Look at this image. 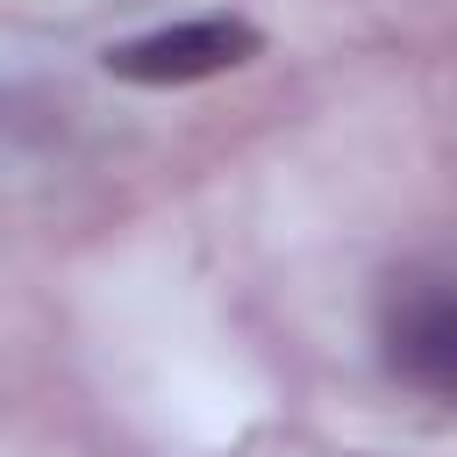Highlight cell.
<instances>
[{"label": "cell", "instance_id": "6da1fadb", "mask_svg": "<svg viewBox=\"0 0 457 457\" xmlns=\"http://www.w3.org/2000/svg\"><path fill=\"white\" fill-rule=\"evenodd\" d=\"M257 57V29L236 21V14H200V21H171V29H150L136 43H114L107 50V71L129 79V86H193V79H214V71H236Z\"/></svg>", "mask_w": 457, "mask_h": 457}, {"label": "cell", "instance_id": "7a4b0ae2", "mask_svg": "<svg viewBox=\"0 0 457 457\" xmlns=\"http://www.w3.org/2000/svg\"><path fill=\"white\" fill-rule=\"evenodd\" d=\"M386 364L421 386L457 400V278H414L386 300Z\"/></svg>", "mask_w": 457, "mask_h": 457}]
</instances>
